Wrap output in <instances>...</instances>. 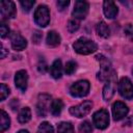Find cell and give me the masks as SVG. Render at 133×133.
Returning a JSON list of instances; mask_svg holds the SVG:
<instances>
[{
    "label": "cell",
    "instance_id": "obj_8",
    "mask_svg": "<svg viewBox=\"0 0 133 133\" xmlns=\"http://www.w3.org/2000/svg\"><path fill=\"white\" fill-rule=\"evenodd\" d=\"M51 97L49 95L46 94H42L38 96L37 99V103H36V112L39 116L45 117L47 112H48V108L49 106H51Z\"/></svg>",
    "mask_w": 133,
    "mask_h": 133
},
{
    "label": "cell",
    "instance_id": "obj_34",
    "mask_svg": "<svg viewBox=\"0 0 133 133\" xmlns=\"http://www.w3.org/2000/svg\"><path fill=\"white\" fill-rule=\"evenodd\" d=\"M1 52H2L1 57H2V58H4V57H5V55H6V52H5V49L3 48V46H1Z\"/></svg>",
    "mask_w": 133,
    "mask_h": 133
},
{
    "label": "cell",
    "instance_id": "obj_5",
    "mask_svg": "<svg viewBox=\"0 0 133 133\" xmlns=\"http://www.w3.org/2000/svg\"><path fill=\"white\" fill-rule=\"evenodd\" d=\"M94 125L98 129H106L109 125V113L106 109H100L92 115Z\"/></svg>",
    "mask_w": 133,
    "mask_h": 133
},
{
    "label": "cell",
    "instance_id": "obj_14",
    "mask_svg": "<svg viewBox=\"0 0 133 133\" xmlns=\"http://www.w3.org/2000/svg\"><path fill=\"white\" fill-rule=\"evenodd\" d=\"M103 11L106 18L108 19H113L116 17L117 12H118V8L116 6V4L113 1H104L103 3Z\"/></svg>",
    "mask_w": 133,
    "mask_h": 133
},
{
    "label": "cell",
    "instance_id": "obj_32",
    "mask_svg": "<svg viewBox=\"0 0 133 133\" xmlns=\"http://www.w3.org/2000/svg\"><path fill=\"white\" fill-rule=\"evenodd\" d=\"M47 66H48V65H47L46 61H45L44 59H41L39 62H38V64H37L38 72H39V73H46V71H47V69H48Z\"/></svg>",
    "mask_w": 133,
    "mask_h": 133
},
{
    "label": "cell",
    "instance_id": "obj_11",
    "mask_svg": "<svg viewBox=\"0 0 133 133\" xmlns=\"http://www.w3.org/2000/svg\"><path fill=\"white\" fill-rule=\"evenodd\" d=\"M129 112V109L127 105L121 101H116L112 105V115L114 121H121L124 118Z\"/></svg>",
    "mask_w": 133,
    "mask_h": 133
},
{
    "label": "cell",
    "instance_id": "obj_13",
    "mask_svg": "<svg viewBox=\"0 0 133 133\" xmlns=\"http://www.w3.org/2000/svg\"><path fill=\"white\" fill-rule=\"evenodd\" d=\"M27 82H28L27 72L24 70L18 71L15 75V84L17 88H19L21 91H25L27 88Z\"/></svg>",
    "mask_w": 133,
    "mask_h": 133
},
{
    "label": "cell",
    "instance_id": "obj_3",
    "mask_svg": "<svg viewBox=\"0 0 133 133\" xmlns=\"http://www.w3.org/2000/svg\"><path fill=\"white\" fill-rule=\"evenodd\" d=\"M89 88H90V84L87 80H79L71 85L70 94L74 98H82L88 94Z\"/></svg>",
    "mask_w": 133,
    "mask_h": 133
},
{
    "label": "cell",
    "instance_id": "obj_24",
    "mask_svg": "<svg viewBox=\"0 0 133 133\" xmlns=\"http://www.w3.org/2000/svg\"><path fill=\"white\" fill-rule=\"evenodd\" d=\"M79 130H80V132H82V133H91V131H92V126H91V124H90L88 121H84L83 123L80 124Z\"/></svg>",
    "mask_w": 133,
    "mask_h": 133
},
{
    "label": "cell",
    "instance_id": "obj_9",
    "mask_svg": "<svg viewBox=\"0 0 133 133\" xmlns=\"http://www.w3.org/2000/svg\"><path fill=\"white\" fill-rule=\"evenodd\" d=\"M0 12H1V17L2 20H6V19H12L16 17V6L15 3L12 1H1L0 3Z\"/></svg>",
    "mask_w": 133,
    "mask_h": 133
},
{
    "label": "cell",
    "instance_id": "obj_4",
    "mask_svg": "<svg viewBox=\"0 0 133 133\" xmlns=\"http://www.w3.org/2000/svg\"><path fill=\"white\" fill-rule=\"evenodd\" d=\"M34 21L41 27L48 26L50 22V11L46 5H39L34 11Z\"/></svg>",
    "mask_w": 133,
    "mask_h": 133
},
{
    "label": "cell",
    "instance_id": "obj_17",
    "mask_svg": "<svg viewBox=\"0 0 133 133\" xmlns=\"http://www.w3.org/2000/svg\"><path fill=\"white\" fill-rule=\"evenodd\" d=\"M46 43L50 47H56V46H58L60 44V35L54 30L49 31L48 34H47Z\"/></svg>",
    "mask_w": 133,
    "mask_h": 133
},
{
    "label": "cell",
    "instance_id": "obj_29",
    "mask_svg": "<svg viewBox=\"0 0 133 133\" xmlns=\"http://www.w3.org/2000/svg\"><path fill=\"white\" fill-rule=\"evenodd\" d=\"M124 32H125V35L133 42V25L132 24H127L124 28Z\"/></svg>",
    "mask_w": 133,
    "mask_h": 133
},
{
    "label": "cell",
    "instance_id": "obj_36",
    "mask_svg": "<svg viewBox=\"0 0 133 133\" xmlns=\"http://www.w3.org/2000/svg\"><path fill=\"white\" fill-rule=\"evenodd\" d=\"M132 75H133V68H132Z\"/></svg>",
    "mask_w": 133,
    "mask_h": 133
},
{
    "label": "cell",
    "instance_id": "obj_26",
    "mask_svg": "<svg viewBox=\"0 0 133 133\" xmlns=\"http://www.w3.org/2000/svg\"><path fill=\"white\" fill-rule=\"evenodd\" d=\"M9 95V88L4 84L1 83L0 85V101H4Z\"/></svg>",
    "mask_w": 133,
    "mask_h": 133
},
{
    "label": "cell",
    "instance_id": "obj_7",
    "mask_svg": "<svg viewBox=\"0 0 133 133\" xmlns=\"http://www.w3.org/2000/svg\"><path fill=\"white\" fill-rule=\"evenodd\" d=\"M91 108H92V103L90 101H84L79 105L72 106L70 108V113L76 117H83L90 112Z\"/></svg>",
    "mask_w": 133,
    "mask_h": 133
},
{
    "label": "cell",
    "instance_id": "obj_21",
    "mask_svg": "<svg viewBox=\"0 0 133 133\" xmlns=\"http://www.w3.org/2000/svg\"><path fill=\"white\" fill-rule=\"evenodd\" d=\"M9 126H10V118L8 114L4 110H1L0 111V132H4L9 128Z\"/></svg>",
    "mask_w": 133,
    "mask_h": 133
},
{
    "label": "cell",
    "instance_id": "obj_1",
    "mask_svg": "<svg viewBox=\"0 0 133 133\" xmlns=\"http://www.w3.org/2000/svg\"><path fill=\"white\" fill-rule=\"evenodd\" d=\"M100 62V72L98 73V79L100 81H109L115 79V74L112 70L110 61L104 55H98L96 57Z\"/></svg>",
    "mask_w": 133,
    "mask_h": 133
},
{
    "label": "cell",
    "instance_id": "obj_25",
    "mask_svg": "<svg viewBox=\"0 0 133 133\" xmlns=\"http://www.w3.org/2000/svg\"><path fill=\"white\" fill-rule=\"evenodd\" d=\"M76 68H77V64L75 61H68L64 66V72L66 75H72L76 71Z\"/></svg>",
    "mask_w": 133,
    "mask_h": 133
},
{
    "label": "cell",
    "instance_id": "obj_20",
    "mask_svg": "<svg viewBox=\"0 0 133 133\" xmlns=\"http://www.w3.org/2000/svg\"><path fill=\"white\" fill-rule=\"evenodd\" d=\"M31 118V110L29 107H23L20 112H19V115H18V121L21 123V124H26L30 121Z\"/></svg>",
    "mask_w": 133,
    "mask_h": 133
},
{
    "label": "cell",
    "instance_id": "obj_16",
    "mask_svg": "<svg viewBox=\"0 0 133 133\" xmlns=\"http://www.w3.org/2000/svg\"><path fill=\"white\" fill-rule=\"evenodd\" d=\"M50 74L54 79H59L62 75V65H61V61L59 59L54 60V62L52 63L51 68H50Z\"/></svg>",
    "mask_w": 133,
    "mask_h": 133
},
{
    "label": "cell",
    "instance_id": "obj_2",
    "mask_svg": "<svg viewBox=\"0 0 133 133\" xmlns=\"http://www.w3.org/2000/svg\"><path fill=\"white\" fill-rule=\"evenodd\" d=\"M74 50L82 55H88L91 53H95L98 50V46L95 42L91 39H88L86 37H80L73 44Z\"/></svg>",
    "mask_w": 133,
    "mask_h": 133
},
{
    "label": "cell",
    "instance_id": "obj_35",
    "mask_svg": "<svg viewBox=\"0 0 133 133\" xmlns=\"http://www.w3.org/2000/svg\"><path fill=\"white\" fill-rule=\"evenodd\" d=\"M17 133H29L27 130H20V131H18Z\"/></svg>",
    "mask_w": 133,
    "mask_h": 133
},
{
    "label": "cell",
    "instance_id": "obj_33",
    "mask_svg": "<svg viewBox=\"0 0 133 133\" xmlns=\"http://www.w3.org/2000/svg\"><path fill=\"white\" fill-rule=\"evenodd\" d=\"M42 36H43V34H42L39 31H34L33 35H32V41H33L35 44H38V42L41 41Z\"/></svg>",
    "mask_w": 133,
    "mask_h": 133
},
{
    "label": "cell",
    "instance_id": "obj_27",
    "mask_svg": "<svg viewBox=\"0 0 133 133\" xmlns=\"http://www.w3.org/2000/svg\"><path fill=\"white\" fill-rule=\"evenodd\" d=\"M66 27H68V30L71 33H73V32H75V31H77L79 29V22L76 19L75 20H70Z\"/></svg>",
    "mask_w": 133,
    "mask_h": 133
},
{
    "label": "cell",
    "instance_id": "obj_28",
    "mask_svg": "<svg viewBox=\"0 0 133 133\" xmlns=\"http://www.w3.org/2000/svg\"><path fill=\"white\" fill-rule=\"evenodd\" d=\"M34 3H35V1H34V0H25V1H20V4H21V6H22V8H23V10H24V11H29V10L32 8V6L34 5Z\"/></svg>",
    "mask_w": 133,
    "mask_h": 133
},
{
    "label": "cell",
    "instance_id": "obj_12",
    "mask_svg": "<svg viewBox=\"0 0 133 133\" xmlns=\"http://www.w3.org/2000/svg\"><path fill=\"white\" fill-rule=\"evenodd\" d=\"M11 47L16 51H21L27 47V41L18 32H12L10 34Z\"/></svg>",
    "mask_w": 133,
    "mask_h": 133
},
{
    "label": "cell",
    "instance_id": "obj_22",
    "mask_svg": "<svg viewBox=\"0 0 133 133\" xmlns=\"http://www.w3.org/2000/svg\"><path fill=\"white\" fill-rule=\"evenodd\" d=\"M57 133H74V127L71 123L62 122L57 126Z\"/></svg>",
    "mask_w": 133,
    "mask_h": 133
},
{
    "label": "cell",
    "instance_id": "obj_10",
    "mask_svg": "<svg viewBox=\"0 0 133 133\" xmlns=\"http://www.w3.org/2000/svg\"><path fill=\"white\" fill-rule=\"evenodd\" d=\"M88 8H89V5L86 1H76L72 16L75 19H79V20L85 19V17L88 14Z\"/></svg>",
    "mask_w": 133,
    "mask_h": 133
},
{
    "label": "cell",
    "instance_id": "obj_30",
    "mask_svg": "<svg viewBox=\"0 0 133 133\" xmlns=\"http://www.w3.org/2000/svg\"><path fill=\"white\" fill-rule=\"evenodd\" d=\"M0 33H1V37H5L9 33V28L3 21L1 22V25H0Z\"/></svg>",
    "mask_w": 133,
    "mask_h": 133
},
{
    "label": "cell",
    "instance_id": "obj_18",
    "mask_svg": "<svg viewBox=\"0 0 133 133\" xmlns=\"http://www.w3.org/2000/svg\"><path fill=\"white\" fill-rule=\"evenodd\" d=\"M62 108H63V102H62L60 99H55V100H53L52 103H51L50 112H51L52 115L57 116V115L60 114Z\"/></svg>",
    "mask_w": 133,
    "mask_h": 133
},
{
    "label": "cell",
    "instance_id": "obj_23",
    "mask_svg": "<svg viewBox=\"0 0 133 133\" xmlns=\"http://www.w3.org/2000/svg\"><path fill=\"white\" fill-rule=\"evenodd\" d=\"M38 133H54V128L48 122H44L38 126Z\"/></svg>",
    "mask_w": 133,
    "mask_h": 133
},
{
    "label": "cell",
    "instance_id": "obj_15",
    "mask_svg": "<svg viewBox=\"0 0 133 133\" xmlns=\"http://www.w3.org/2000/svg\"><path fill=\"white\" fill-rule=\"evenodd\" d=\"M114 82H115V79H112V80H109L106 82L104 88H103V98L105 101H109L113 95H114Z\"/></svg>",
    "mask_w": 133,
    "mask_h": 133
},
{
    "label": "cell",
    "instance_id": "obj_6",
    "mask_svg": "<svg viewBox=\"0 0 133 133\" xmlns=\"http://www.w3.org/2000/svg\"><path fill=\"white\" fill-rule=\"evenodd\" d=\"M118 92L119 95L127 99H133V83L128 77H123L118 82Z\"/></svg>",
    "mask_w": 133,
    "mask_h": 133
},
{
    "label": "cell",
    "instance_id": "obj_19",
    "mask_svg": "<svg viewBox=\"0 0 133 133\" xmlns=\"http://www.w3.org/2000/svg\"><path fill=\"white\" fill-rule=\"evenodd\" d=\"M96 30H97V33H98L100 36L104 37V38L108 37L109 34H110L109 27H108V25H107L104 21H100V22L97 24V26H96Z\"/></svg>",
    "mask_w": 133,
    "mask_h": 133
},
{
    "label": "cell",
    "instance_id": "obj_31",
    "mask_svg": "<svg viewBox=\"0 0 133 133\" xmlns=\"http://www.w3.org/2000/svg\"><path fill=\"white\" fill-rule=\"evenodd\" d=\"M57 7H58V9L61 11V10H64L68 6H69V4H70V1L69 0H64V1H62V0H59V1H57Z\"/></svg>",
    "mask_w": 133,
    "mask_h": 133
}]
</instances>
